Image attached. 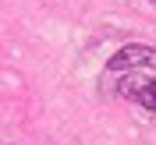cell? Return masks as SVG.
Returning a JSON list of instances; mask_svg holds the SVG:
<instances>
[{
    "label": "cell",
    "instance_id": "6da1fadb",
    "mask_svg": "<svg viewBox=\"0 0 156 145\" xmlns=\"http://www.w3.org/2000/svg\"><path fill=\"white\" fill-rule=\"evenodd\" d=\"M107 71H156V50L142 46V43L121 46L114 57L107 60Z\"/></svg>",
    "mask_w": 156,
    "mask_h": 145
},
{
    "label": "cell",
    "instance_id": "7a4b0ae2",
    "mask_svg": "<svg viewBox=\"0 0 156 145\" xmlns=\"http://www.w3.org/2000/svg\"><path fill=\"white\" fill-rule=\"evenodd\" d=\"M117 92L124 99H131V103H138V106H146L156 113V81L142 71V74H128L121 85H117Z\"/></svg>",
    "mask_w": 156,
    "mask_h": 145
}]
</instances>
